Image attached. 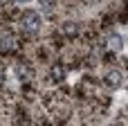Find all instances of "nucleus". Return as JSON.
<instances>
[{
  "mask_svg": "<svg viewBox=\"0 0 128 126\" xmlns=\"http://www.w3.org/2000/svg\"><path fill=\"white\" fill-rule=\"evenodd\" d=\"M22 27H25L27 32H36V29L40 27V16H38L36 11H25V14H22Z\"/></svg>",
  "mask_w": 128,
  "mask_h": 126,
  "instance_id": "f257e3e1",
  "label": "nucleus"
},
{
  "mask_svg": "<svg viewBox=\"0 0 128 126\" xmlns=\"http://www.w3.org/2000/svg\"><path fill=\"white\" fill-rule=\"evenodd\" d=\"M122 45H124V41H122V36H117V34H112V36H110V47H112V50H122Z\"/></svg>",
  "mask_w": 128,
  "mask_h": 126,
  "instance_id": "7ed1b4c3",
  "label": "nucleus"
},
{
  "mask_svg": "<svg viewBox=\"0 0 128 126\" xmlns=\"http://www.w3.org/2000/svg\"><path fill=\"white\" fill-rule=\"evenodd\" d=\"M52 77H54V81H63V68L61 65H54L52 68Z\"/></svg>",
  "mask_w": 128,
  "mask_h": 126,
  "instance_id": "20e7f679",
  "label": "nucleus"
},
{
  "mask_svg": "<svg viewBox=\"0 0 128 126\" xmlns=\"http://www.w3.org/2000/svg\"><path fill=\"white\" fill-rule=\"evenodd\" d=\"M63 29H65V32H68L70 36H74V34H76V25H74V23H68V25H65Z\"/></svg>",
  "mask_w": 128,
  "mask_h": 126,
  "instance_id": "423d86ee",
  "label": "nucleus"
},
{
  "mask_svg": "<svg viewBox=\"0 0 128 126\" xmlns=\"http://www.w3.org/2000/svg\"><path fill=\"white\" fill-rule=\"evenodd\" d=\"M0 47H2L4 52L14 50V38H2V41H0Z\"/></svg>",
  "mask_w": 128,
  "mask_h": 126,
  "instance_id": "39448f33",
  "label": "nucleus"
},
{
  "mask_svg": "<svg viewBox=\"0 0 128 126\" xmlns=\"http://www.w3.org/2000/svg\"><path fill=\"white\" fill-rule=\"evenodd\" d=\"M106 83H108V86H119V83H122V74H119V72H110V74L106 77Z\"/></svg>",
  "mask_w": 128,
  "mask_h": 126,
  "instance_id": "f03ea898",
  "label": "nucleus"
}]
</instances>
